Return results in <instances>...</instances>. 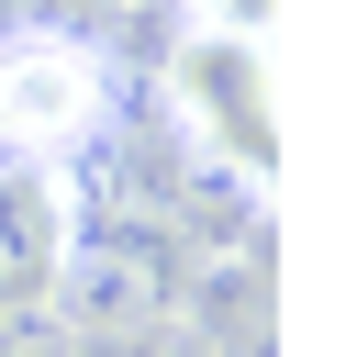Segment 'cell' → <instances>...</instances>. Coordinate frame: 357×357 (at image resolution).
<instances>
[{"instance_id": "obj_4", "label": "cell", "mask_w": 357, "mask_h": 357, "mask_svg": "<svg viewBox=\"0 0 357 357\" xmlns=\"http://www.w3.org/2000/svg\"><path fill=\"white\" fill-rule=\"evenodd\" d=\"M67 245H78V201H67V178L0 156V312H56Z\"/></svg>"}, {"instance_id": "obj_5", "label": "cell", "mask_w": 357, "mask_h": 357, "mask_svg": "<svg viewBox=\"0 0 357 357\" xmlns=\"http://www.w3.org/2000/svg\"><path fill=\"white\" fill-rule=\"evenodd\" d=\"M78 357H223V346L190 324H112V335H78Z\"/></svg>"}, {"instance_id": "obj_3", "label": "cell", "mask_w": 357, "mask_h": 357, "mask_svg": "<svg viewBox=\"0 0 357 357\" xmlns=\"http://www.w3.org/2000/svg\"><path fill=\"white\" fill-rule=\"evenodd\" d=\"M178 301H190V268H178V234H167L156 212L67 245L56 312H67L78 335H112V324H178Z\"/></svg>"}, {"instance_id": "obj_6", "label": "cell", "mask_w": 357, "mask_h": 357, "mask_svg": "<svg viewBox=\"0 0 357 357\" xmlns=\"http://www.w3.org/2000/svg\"><path fill=\"white\" fill-rule=\"evenodd\" d=\"M178 11H190L201 33H245V45H268V11H279V0H178Z\"/></svg>"}, {"instance_id": "obj_2", "label": "cell", "mask_w": 357, "mask_h": 357, "mask_svg": "<svg viewBox=\"0 0 357 357\" xmlns=\"http://www.w3.org/2000/svg\"><path fill=\"white\" fill-rule=\"evenodd\" d=\"M167 112H178V134L201 145V167L212 178H234L245 201H268V178H279V112H268V45H245V33H178L167 45Z\"/></svg>"}, {"instance_id": "obj_1", "label": "cell", "mask_w": 357, "mask_h": 357, "mask_svg": "<svg viewBox=\"0 0 357 357\" xmlns=\"http://www.w3.org/2000/svg\"><path fill=\"white\" fill-rule=\"evenodd\" d=\"M123 112V78L89 33L67 22H33V11H0V156L22 167H67L112 134Z\"/></svg>"}]
</instances>
